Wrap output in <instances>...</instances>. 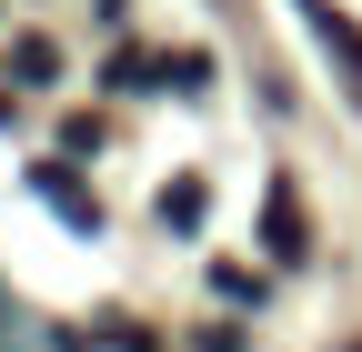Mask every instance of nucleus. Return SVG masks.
I'll use <instances>...</instances> for the list:
<instances>
[{"label":"nucleus","instance_id":"1","mask_svg":"<svg viewBox=\"0 0 362 352\" xmlns=\"http://www.w3.org/2000/svg\"><path fill=\"white\" fill-rule=\"evenodd\" d=\"M302 20H312V40H322V51H332V61L352 71V101H362V30H352V20L332 11V0H302Z\"/></svg>","mask_w":362,"mask_h":352},{"label":"nucleus","instance_id":"2","mask_svg":"<svg viewBox=\"0 0 362 352\" xmlns=\"http://www.w3.org/2000/svg\"><path fill=\"white\" fill-rule=\"evenodd\" d=\"M262 252H272V262H302V252H312V242H302V201H292L282 182H272V201H262Z\"/></svg>","mask_w":362,"mask_h":352},{"label":"nucleus","instance_id":"3","mask_svg":"<svg viewBox=\"0 0 362 352\" xmlns=\"http://www.w3.org/2000/svg\"><path fill=\"white\" fill-rule=\"evenodd\" d=\"M161 222H171V232H202V182H171V192H161Z\"/></svg>","mask_w":362,"mask_h":352},{"label":"nucleus","instance_id":"4","mask_svg":"<svg viewBox=\"0 0 362 352\" xmlns=\"http://www.w3.org/2000/svg\"><path fill=\"white\" fill-rule=\"evenodd\" d=\"M11 71H21V81H51V71H61V51H51V40H40V30H30L21 51H11Z\"/></svg>","mask_w":362,"mask_h":352},{"label":"nucleus","instance_id":"5","mask_svg":"<svg viewBox=\"0 0 362 352\" xmlns=\"http://www.w3.org/2000/svg\"><path fill=\"white\" fill-rule=\"evenodd\" d=\"M161 81H171V91H202V81H211V51H171Z\"/></svg>","mask_w":362,"mask_h":352},{"label":"nucleus","instance_id":"6","mask_svg":"<svg viewBox=\"0 0 362 352\" xmlns=\"http://www.w3.org/2000/svg\"><path fill=\"white\" fill-rule=\"evenodd\" d=\"M352 352H362V342H352Z\"/></svg>","mask_w":362,"mask_h":352}]
</instances>
